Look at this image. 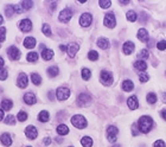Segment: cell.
<instances>
[{"instance_id":"cell-4","label":"cell","mask_w":166,"mask_h":147,"mask_svg":"<svg viewBox=\"0 0 166 147\" xmlns=\"http://www.w3.org/2000/svg\"><path fill=\"white\" fill-rule=\"evenodd\" d=\"M70 89L67 88V87H60V88H57V90H56V97H57V100L58 101H65L69 99V96H70Z\"/></svg>"},{"instance_id":"cell-27","label":"cell","mask_w":166,"mask_h":147,"mask_svg":"<svg viewBox=\"0 0 166 147\" xmlns=\"http://www.w3.org/2000/svg\"><path fill=\"white\" fill-rule=\"evenodd\" d=\"M53 50L51 49H46L44 51H42V57H43V59L44 61H51L53 57Z\"/></svg>"},{"instance_id":"cell-34","label":"cell","mask_w":166,"mask_h":147,"mask_svg":"<svg viewBox=\"0 0 166 147\" xmlns=\"http://www.w3.org/2000/svg\"><path fill=\"white\" fill-rule=\"evenodd\" d=\"M26 59L31 63H36L38 61V54L37 52H33V51H32V52H29L27 56H26Z\"/></svg>"},{"instance_id":"cell-38","label":"cell","mask_w":166,"mask_h":147,"mask_svg":"<svg viewBox=\"0 0 166 147\" xmlns=\"http://www.w3.org/2000/svg\"><path fill=\"white\" fill-rule=\"evenodd\" d=\"M88 58L93 61V62H95V61H98V51H95V50H90L89 52H88Z\"/></svg>"},{"instance_id":"cell-26","label":"cell","mask_w":166,"mask_h":147,"mask_svg":"<svg viewBox=\"0 0 166 147\" xmlns=\"http://www.w3.org/2000/svg\"><path fill=\"white\" fill-rule=\"evenodd\" d=\"M56 132H57V134L58 135H67L69 133V128H68V126H65V125H58L57 126V128H56Z\"/></svg>"},{"instance_id":"cell-51","label":"cell","mask_w":166,"mask_h":147,"mask_svg":"<svg viewBox=\"0 0 166 147\" xmlns=\"http://www.w3.org/2000/svg\"><path fill=\"white\" fill-rule=\"evenodd\" d=\"M160 115H161V117L166 121V109H163V110L160 112Z\"/></svg>"},{"instance_id":"cell-52","label":"cell","mask_w":166,"mask_h":147,"mask_svg":"<svg viewBox=\"0 0 166 147\" xmlns=\"http://www.w3.org/2000/svg\"><path fill=\"white\" fill-rule=\"evenodd\" d=\"M4 65H5V61L2 59V57H0V70L4 68Z\"/></svg>"},{"instance_id":"cell-61","label":"cell","mask_w":166,"mask_h":147,"mask_svg":"<svg viewBox=\"0 0 166 147\" xmlns=\"http://www.w3.org/2000/svg\"><path fill=\"white\" fill-rule=\"evenodd\" d=\"M113 147H121V146H120V145H114Z\"/></svg>"},{"instance_id":"cell-21","label":"cell","mask_w":166,"mask_h":147,"mask_svg":"<svg viewBox=\"0 0 166 147\" xmlns=\"http://www.w3.org/2000/svg\"><path fill=\"white\" fill-rule=\"evenodd\" d=\"M122 90L123 92H132L134 89V83L131 81V80H125L122 82V85H121Z\"/></svg>"},{"instance_id":"cell-1","label":"cell","mask_w":166,"mask_h":147,"mask_svg":"<svg viewBox=\"0 0 166 147\" xmlns=\"http://www.w3.org/2000/svg\"><path fill=\"white\" fill-rule=\"evenodd\" d=\"M152 127H153V120H152L151 116L143 115L139 119V121H138V128H139V131L141 132L143 134L150 133Z\"/></svg>"},{"instance_id":"cell-29","label":"cell","mask_w":166,"mask_h":147,"mask_svg":"<svg viewBox=\"0 0 166 147\" xmlns=\"http://www.w3.org/2000/svg\"><path fill=\"white\" fill-rule=\"evenodd\" d=\"M148 56H150V52H148V50L147 49H143L138 56H136V58L139 59V61H143V59H147L148 58Z\"/></svg>"},{"instance_id":"cell-44","label":"cell","mask_w":166,"mask_h":147,"mask_svg":"<svg viewBox=\"0 0 166 147\" xmlns=\"http://www.w3.org/2000/svg\"><path fill=\"white\" fill-rule=\"evenodd\" d=\"M5 39H6V29L0 27V43L5 42Z\"/></svg>"},{"instance_id":"cell-33","label":"cell","mask_w":166,"mask_h":147,"mask_svg":"<svg viewBox=\"0 0 166 147\" xmlns=\"http://www.w3.org/2000/svg\"><path fill=\"white\" fill-rule=\"evenodd\" d=\"M81 75H82V78L84 81H88L91 77V71L88 68H83L82 71H81Z\"/></svg>"},{"instance_id":"cell-18","label":"cell","mask_w":166,"mask_h":147,"mask_svg":"<svg viewBox=\"0 0 166 147\" xmlns=\"http://www.w3.org/2000/svg\"><path fill=\"white\" fill-rule=\"evenodd\" d=\"M127 106H128V108L131 109V110H134V109H136L139 107V101H138V97H136L135 95L128 97V100H127Z\"/></svg>"},{"instance_id":"cell-59","label":"cell","mask_w":166,"mask_h":147,"mask_svg":"<svg viewBox=\"0 0 166 147\" xmlns=\"http://www.w3.org/2000/svg\"><path fill=\"white\" fill-rule=\"evenodd\" d=\"M2 22H4V18H2V16H1V14H0V25H1V24H2Z\"/></svg>"},{"instance_id":"cell-49","label":"cell","mask_w":166,"mask_h":147,"mask_svg":"<svg viewBox=\"0 0 166 147\" xmlns=\"http://www.w3.org/2000/svg\"><path fill=\"white\" fill-rule=\"evenodd\" d=\"M43 144L46 145V146H49V145L51 144V139H50V138H45V139L43 140Z\"/></svg>"},{"instance_id":"cell-54","label":"cell","mask_w":166,"mask_h":147,"mask_svg":"<svg viewBox=\"0 0 166 147\" xmlns=\"http://www.w3.org/2000/svg\"><path fill=\"white\" fill-rule=\"evenodd\" d=\"M121 5H127V4H129V0H120L119 1Z\"/></svg>"},{"instance_id":"cell-5","label":"cell","mask_w":166,"mask_h":147,"mask_svg":"<svg viewBox=\"0 0 166 147\" xmlns=\"http://www.w3.org/2000/svg\"><path fill=\"white\" fill-rule=\"evenodd\" d=\"M90 102H91L90 95L87 93H81L77 96V101H76V103H77L78 107H87Z\"/></svg>"},{"instance_id":"cell-11","label":"cell","mask_w":166,"mask_h":147,"mask_svg":"<svg viewBox=\"0 0 166 147\" xmlns=\"http://www.w3.org/2000/svg\"><path fill=\"white\" fill-rule=\"evenodd\" d=\"M25 135H26V138L30 140H35L36 138L38 137V131L37 128L35 127V126H27L26 128H25Z\"/></svg>"},{"instance_id":"cell-7","label":"cell","mask_w":166,"mask_h":147,"mask_svg":"<svg viewBox=\"0 0 166 147\" xmlns=\"http://www.w3.org/2000/svg\"><path fill=\"white\" fill-rule=\"evenodd\" d=\"M118 134H119V129L116 126H108L107 128V139L110 142H115L118 139Z\"/></svg>"},{"instance_id":"cell-48","label":"cell","mask_w":166,"mask_h":147,"mask_svg":"<svg viewBox=\"0 0 166 147\" xmlns=\"http://www.w3.org/2000/svg\"><path fill=\"white\" fill-rule=\"evenodd\" d=\"M13 7H15V13H18V14H20V13L23 12V8H22L20 5H15Z\"/></svg>"},{"instance_id":"cell-47","label":"cell","mask_w":166,"mask_h":147,"mask_svg":"<svg viewBox=\"0 0 166 147\" xmlns=\"http://www.w3.org/2000/svg\"><path fill=\"white\" fill-rule=\"evenodd\" d=\"M154 147H166V145L163 140H157L154 142Z\"/></svg>"},{"instance_id":"cell-32","label":"cell","mask_w":166,"mask_h":147,"mask_svg":"<svg viewBox=\"0 0 166 147\" xmlns=\"http://www.w3.org/2000/svg\"><path fill=\"white\" fill-rule=\"evenodd\" d=\"M146 100H147V102H148L150 104H154V103L158 101V97H157V95L154 93H148L147 96H146Z\"/></svg>"},{"instance_id":"cell-31","label":"cell","mask_w":166,"mask_h":147,"mask_svg":"<svg viewBox=\"0 0 166 147\" xmlns=\"http://www.w3.org/2000/svg\"><path fill=\"white\" fill-rule=\"evenodd\" d=\"M58 74H60V69L57 67H50V68H48V75L50 77H56Z\"/></svg>"},{"instance_id":"cell-36","label":"cell","mask_w":166,"mask_h":147,"mask_svg":"<svg viewBox=\"0 0 166 147\" xmlns=\"http://www.w3.org/2000/svg\"><path fill=\"white\" fill-rule=\"evenodd\" d=\"M17 120H18V121H20V122L26 121V120H27V113H26V112H24V110H20V112L17 114Z\"/></svg>"},{"instance_id":"cell-35","label":"cell","mask_w":166,"mask_h":147,"mask_svg":"<svg viewBox=\"0 0 166 147\" xmlns=\"http://www.w3.org/2000/svg\"><path fill=\"white\" fill-rule=\"evenodd\" d=\"M126 17H127V19H128V22H135L136 18H138V14H136V12H134L133 10H131L128 11L127 13H126Z\"/></svg>"},{"instance_id":"cell-57","label":"cell","mask_w":166,"mask_h":147,"mask_svg":"<svg viewBox=\"0 0 166 147\" xmlns=\"http://www.w3.org/2000/svg\"><path fill=\"white\" fill-rule=\"evenodd\" d=\"M39 47H40V50H42V51H44V50H46L45 44H40V45H39Z\"/></svg>"},{"instance_id":"cell-17","label":"cell","mask_w":166,"mask_h":147,"mask_svg":"<svg viewBox=\"0 0 166 147\" xmlns=\"http://www.w3.org/2000/svg\"><path fill=\"white\" fill-rule=\"evenodd\" d=\"M0 142L4 145L5 147H10L12 145V138L8 133H2L0 137Z\"/></svg>"},{"instance_id":"cell-45","label":"cell","mask_w":166,"mask_h":147,"mask_svg":"<svg viewBox=\"0 0 166 147\" xmlns=\"http://www.w3.org/2000/svg\"><path fill=\"white\" fill-rule=\"evenodd\" d=\"M139 80H140L141 83H145V82H147V81L150 80V76H148L147 74H145V72H141V74L139 75Z\"/></svg>"},{"instance_id":"cell-41","label":"cell","mask_w":166,"mask_h":147,"mask_svg":"<svg viewBox=\"0 0 166 147\" xmlns=\"http://www.w3.org/2000/svg\"><path fill=\"white\" fill-rule=\"evenodd\" d=\"M5 124L8 126H15V115H7L5 119Z\"/></svg>"},{"instance_id":"cell-3","label":"cell","mask_w":166,"mask_h":147,"mask_svg":"<svg viewBox=\"0 0 166 147\" xmlns=\"http://www.w3.org/2000/svg\"><path fill=\"white\" fill-rule=\"evenodd\" d=\"M100 80L102 82V84L106 85V87H109V85L113 84V74L108 70H102L101 71V75H100Z\"/></svg>"},{"instance_id":"cell-28","label":"cell","mask_w":166,"mask_h":147,"mask_svg":"<svg viewBox=\"0 0 166 147\" xmlns=\"http://www.w3.org/2000/svg\"><path fill=\"white\" fill-rule=\"evenodd\" d=\"M31 81H32V83L35 85H39L42 83V77H40L39 74L32 72V74H31Z\"/></svg>"},{"instance_id":"cell-50","label":"cell","mask_w":166,"mask_h":147,"mask_svg":"<svg viewBox=\"0 0 166 147\" xmlns=\"http://www.w3.org/2000/svg\"><path fill=\"white\" fill-rule=\"evenodd\" d=\"M48 96H49V100H51V101L55 100V94H53V92H49V93H48Z\"/></svg>"},{"instance_id":"cell-46","label":"cell","mask_w":166,"mask_h":147,"mask_svg":"<svg viewBox=\"0 0 166 147\" xmlns=\"http://www.w3.org/2000/svg\"><path fill=\"white\" fill-rule=\"evenodd\" d=\"M157 47H158V50L160 51H164L166 50V40H160L157 43Z\"/></svg>"},{"instance_id":"cell-40","label":"cell","mask_w":166,"mask_h":147,"mask_svg":"<svg viewBox=\"0 0 166 147\" xmlns=\"http://www.w3.org/2000/svg\"><path fill=\"white\" fill-rule=\"evenodd\" d=\"M13 12H15L13 5H7V6L5 7V14H6V17H8V18H11V17L13 16Z\"/></svg>"},{"instance_id":"cell-24","label":"cell","mask_w":166,"mask_h":147,"mask_svg":"<svg viewBox=\"0 0 166 147\" xmlns=\"http://www.w3.org/2000/svg\"><path fill=\"white\" fill-rule=\"evenodd\" d=\"M50 120V114L48 110H42L39 114H38V121L39 122H48Z\"/></svg>"},{"instance_id":"cell-6","label":"cell","mask_w":166,"mask_h":147,"mask_svg":"<svg viewBox=\"0 0 166 147\" xmlns=\"http://www.w3.org/2000/svg\"><path fill=\"white\" fill-rule=\"evenodd\" d=\"M74 16V12H73V10L71 8H64L62 12L60 13V16H58V19H60V22L62 23H69L70 22V19L73 18Z\"/></svg>"},{"instance_id":"cell-23","label":"cell","mask_w":166,"mask_h":147,"mask_svg":"<svg viewBox=\"0 0 166 147\" xmlns=\"http://www.w3.org/2000/svg\"><path fill=\"white\" fill-rule=\"evenodd\" d=\"M136 37L139 40H141V42H147V39H148V32L146 29H140L138 33H136Z\"/></svg>"},{"instance_id":"cell-53","label":"cell","mask_w":166,"mask_h":147,"mask_svg":"<svg viewBox=\"0 0 166 147\" xmlns=\"http://www.w3.org/2000/svg\"><path fill=\"white\" fill-rule=\"evenodd\" d=\"M60 50L62 52H65L67 51V47L65 45H60Z\"/></svg>"},{"instance_id":"cell-12","label":"cell","mask_w":166,"mask_h":147,"mask_svg":"<svg viewBox=\"0 0 166 147\" xmlns=\"http://www.w3.org/2000/svg\"><path fill=\"white\" fill-rule=\"evenodd\" d=\"M29 84V78H27V75L25 72H20L19 76H18V81H17V85L19 88H26Z\"/></svg>"},{"instance_id":"cell-58","label":"cell","mask_w":166,"mask_h":147,"mask_svg":"<svg viewBox=\"0 0 166 147\" xmlns=\"http://www.w3.org/2000/svg\"><path fill=\"white\" fill-rule=\"evenodd\" d=\"M56 141H57L58 144H60V142H63V138H56Z\"/></svg>"},{"instance_id":"cell-20","label":"cell","mask_w":166,"mask_h":147,"mask_svg":"<svg viewBox=\"0 0 166 147\" xmlns=\"http://www.w3.org/2000/svg\"><path fill=\"white\" fill-rule=\"evenodd\" d=\"M96 44H98V47L100 49H102V50H107L108 47H109V40L105 37H100L98 39V42H96Z\"/></svg>"},{"instance_id":"cell-56","label":"cell","mask_w":166,"mask_h":147,"mask_svg":"<svg viewBox=\"0 0 166 147\" xmlns=\"http://www.w3.org/2000/svg\"><path fill=\"white\" fill-rule=\"evenodd\" d=\"M2 119H4V110L0 108V121H1Z\"/></svg>"},{"instance_id":"cell-39","label":"cell","mask_w":166,"mask_h":147,"mask_svg":"<svg viewBox=\"0 0 166 147\" xmlns=\"http://www.w3.org/2000/svg\"><path fill=\"white\" fill-rule=\"evenodd\" d=\"M20 6H22V8H23V10H30V8L33 7V1H31V0H26V1H22Z\"/></svg>"},{"instance_id":"cell-16","label":"cell","mask_w":166,"mask_h":147,"mask_svg":"<svg viewBox=\"0 0 166 147\" xmlns=\"http://www.w3.org/2000/svg\"><path fill=\"white\" fill-rule=\"evenodd\" d=\"M24 102L29 106H33L37 102V97L33 93H26L24 95Z\"/></svg>"},{"instance_id":"cell-10","label":"cell","mask_w":166,"mask_h":147,"mask_svg":"<svg viewBox=\"0 0 166 147\" xmlns=\"http://www.w3.org/2000/svg\"><path fill=\"white\" fill-rule=\"evenodd\" d=\"M7 55L10 57V59H12V61H18L20 58V56H22L19 49L17 47H13V45L7 49Z\"/></svg>"},{"instance_id":"cell-62","label":"cell","mask_w":166,"mask_h":147,"mask_svg":"<svg viewBox=\"0 0 166 147\" xmlns=\"http://www.w3.org/2000/svg\"><path fill=\"white\" fill-rule=\"evenodd\" d=\"M26 147H31V146H26Z\"/></svg>"},{"instance_id":"cell-15","label":"cell","mask_w":166,"mask_h":147,"mask_svg":"<svg viewBox=\"0 0 166 147\" xmlns=\"http://www.w3.org/2000/svg\"><path fill=\"white\" fill-rule=\"evenodd\" d=\"M134 49H135V45H134V43L131 42V40L123 43V45H122V51H123L125 55H132L133 51H134Z\"/></svg>"},{"instance_id":"cell-37","label":"cell","mask_w":166,"mask_h":147,"mask_svg":"<svg viewBox=\"0 0 166 147\" xmlns=\"http://www.w3.org/2000/svg\"><path fill=\"white\" fill-rule=\"evenodd\" d=\"M42 31H43V33L45 35L46 37H51V35H52V31H51V29H50V26L48 24H43Z\"/></svg>"},{"instance_id":"cell-13","label":"cell","mask_w":166,"mask_h":147,"mask_svg":"<svg viewBox=\"0 0 166 147\" xmlns=\"http://www.w3.org/2000/svg\"><path fill=\"white\" fill-rule=\"evenodd\" d=\"M19 29L23 32H30L31 30H32V22H31L30 19H27V18L20 20V23H19Z\"/></svg>"},{"instance_id":"cell-55","label":"cell","mask_w":166,"mask_h":147,"mask_svg":"<svg viewBox=\"0 0 166 147\" xmlns=\"http://www.w3.org/2000/svg\"><path fill=\"white\" fill-rule=\"evenodd\" d=\"M56 6H57V2H56V1H53L52 4H51V5H50V8H51V10H55V8H56Z\"/></svg>"},{"instance_id":"cell-63","label":"cell","mask_w":166,"mask_h":147,"mask_svg":"<svg viewBox=\"0 0 166 147\" xmlns=\"http://www.w3.org/2000/svg\"><path fill=\"white\" fill-rule=\"evenodd\" d=\"M69 147H73V146H69Z\"/></svg>"},{"instance_id":"cell-14","label":"cell","mask_w":166,"mask_h":147,"mask_svg":"<svg viewBox=\"0 0 166 147\" xmlns=\"http://www.w3.org/2000/svg\"><path fill=\"white\" fill-rule=\"evenodd\" d=\"M78 50H80V45L77 43H70L68 47H67V52H68L70 58H74Z\"/></svg>"},{"instance_id":"cell-19","label":"cell","mask_w":166,"mask_h":147,"mask_svg":"<svg viewBox=\"0 0 166 147\" xmlns=\"http://www.w3.org/2000/svg\"><path fill=\"white\" fill-rule=\"evenodd\" d=\"M23 44L26 49H33V47H36L37 42H36V39L33 38V37H26V38L24 39Z\"/></svg>"},{"instance_id":"cell-22","label":"cell","mask_w":166,"mask_h":147,"mask_svg":"<svg viewBox=\"0 0 166 147\" xmlns=\"http://www.w3.org/2000/svg\"><path fill=\"white\" fill-rule=\"evenodd\" d=\"M12 107H13L12 100H10V99H4V100L1 101V109H2V110L8 112V110L12 109Z\"/></svg>"},{"instance_id":"cell-42","label":"cell","mask_w":166,"mask_h":147,"mask_svg":"<svg viewBox=\"0 0 166 147\" xmlns=\"http://www.w3.org/2000/svg\"><path fill=\"white\" fill-rule=\"evenodd\" d=\"M98 5H100V7H102V8H108V7H110L112 1H110V0H100V1H98Z\"/></svg>"},{"instance_id":"cell-60","label":"cell","mask_w":166,"mask_h":147,"mask_svg":"<svg viewBox=\"0 0 166 147\" xmlns=\"http://www.w3.org/2000/svg\"><path fill=\"white\" fill-rule=\"evenodd\" d=\"M164 102H165V103H166V93L164 94Z\"/></svg>"},{"instance_id":"cell-25","label":"cell","mask_w":166,"mask_h":147,"mask_svg":"<svg viewBox=\"0 0 166 147\" xmlns=\"http://www.w3.org/2000/svg\"><path fill=\"white\" fill-rule=\"evenodd\" d=\"M134 69L138 70V71H146V69H147V63L145 62V61H136L135 63H134Z\"/></svg>"},{"instance_id":"cell-2","label":"cell","mask_w":166,"mask_h":147,"mask_svg":"<svg viewBox=\"0 0 166 147\" xmlns=\"http://www.w3.org/2000/svg\"><path fill=\"white\" fill-rule=\"evenodd\" d=\"M71 124L73 126H75L76 128H78V129H84L85 127H87V120H85V117L81 114H76L71 117Z\"/></svg>"},{"instance_id":"cell-43","label":"cell","mask_w":166,"mask_h":147,"mask_svg":"<svg viewBox=\"0 0 166 147\" xmlns=\"http://www.w3.org/2000/svg\"><path fill=\"white\" fill-rule=\"evenodd\" d=\"M7 76H8V71H7V69H2L0 70V81H5L6 78H7Z\"/></svg>"},{"instance_id":"cell-9","label":"cell","mask_w":166,"mask_h":147,"mask_svg":"<svg viewBox=\"0 0 166 147\" xmlns=\"http://www.w3.org/2000/svg\"><path fill=\"white\" fill-rule=\"evenodd\" d=\"M103 24H105V26L108 27V29H114L115 27V25H116V19H115V16H114V13H107L106 16H105V19H103Z\"/></svg>"},{"instance_id":"cell-30","label":"cell","mask_w":166,"mask_h":147,"mask_svg":"<svg viewBox=\"0 0 166 147\" xmlns=\"http://www.w3.org/2000/svg\"><path fill=\"white\" fill-rule=\"evenodd\" d=\"M81 145L83 147H91L93 146V139L90 137H83L81 139Z\"/></svg>"},{"instance_id":"cell-8","label":"cell","mask_w":166,"mask_h":147,"mask_svg":"<svg viewBox=\"0 0 166 147\" xmlns=\"http://www.w3.org/2000/svg\"><path fill=\"white\" fill-rule=\"evenodd\" d=\"M78 22H80V25H81L82 27H88V26H90L91 23H93V16H91L90 13L85 12V13L81 14Z\"/></svg>"}]
</instances>
